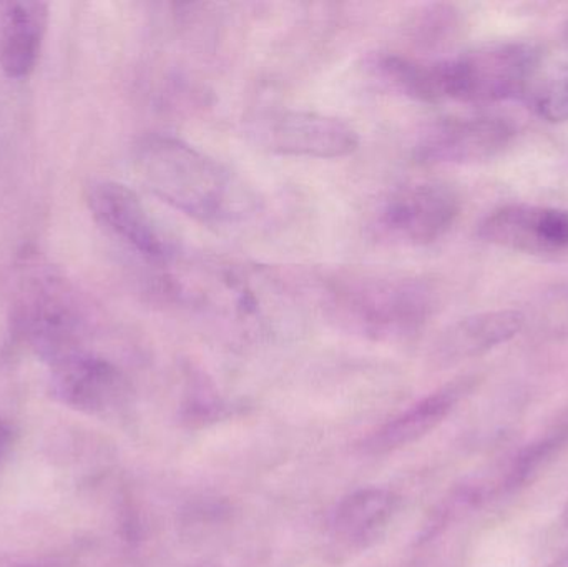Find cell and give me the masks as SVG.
<instances>
[{"label": "cell", "mask_w": 568, "mask_h": 567, "mask_svg": "<svg viewBox=\"0 0 568 567\" xmlns=\"http://www.w3.org/2000/svg\"><path fill=\"white\" fill-rule=\"evenodd\" d=\"M140 179L162 202L202 223H232L255 209L248 186L202 150L170 135H149L139 143Z\"/></svg>", "instance_id": "cell-1"}, {"label": "cell", "mask_w": 568, "mask_h": 567, "mask_svg": "<svg viewBox=\"0 0 568 567\" xmlns=\"http://www.w3.org/2000/svg\"><path fill=\"white\" fill-rule=\"evenodd\" d=\"M320 298L336 325L376 342L417 335L440 308L436 283L399 273H336L321 283Z\"/></svg>", "instance_id": "cell-2"}, {"label": "cell", "mask_w": 568, "mask_h": 567, "mask_svg": "<svg viewBox=\"0 0 568 567\" xmlns=\"http://www.w3.org/2000/svg\"><path fill=\"white\" fill-rule=\"evenodd\" d=\"M85 296L50 266L27 269L13 296L12 333L49 366L85 352L92 332Z\"/></svg>", "instance_id": "cell-3"}, {"label": "cell", "mask_w": 568, "mask_h": 567, "mask_svg": "<svg viewBox=\"0 0 568 567\" xmlns=\"http://www.w3.org/2000/svg\"><path fill=\"white\" fill-rule=\"evenodd\" d=\"M540 65L539 50L526 42L489 43L436 60L430 62L434 103L456 100L486 105L524 100Z\"/></svg>", "instance_id": "cell-4"}, {"label": "cell", "mask_w": 568, "mask_h": 567, "mask_svg": "<svg viewBox=\"0 0 568 567\" xmlns=\"http://www.w3.org/2000/svg\"><path fill=\"white\" fill-rule=\"evenodd\" d=\"M459 213V195L447 183H407L377 205L371 232L389 245H429L453 229Z\"/></svg>", "instance_id": "cell-5"}, {"label": "cell", "mask_w": 568, "mask_h": 567, "mask_svg": "<svg viewBox=\"0 0 568 567\" xmlns=\"http://www.w3.org/2000/svg\"><path fill=\"white\" fill-rule=\"evenodd\" d=\"M255 145L276 155L343 159L356 152L359 135L336 117L307 110H272L250 122Z\"/></svg>", "instance_id": "cell-6"}, {"label": "cell", "mask_w": 568, "mask_h": 567, "mask_svg": "<svg viewBox=\"0 0 568 567\" xmlns=\"http://www.w3.org/2000/svg\"><path fill=\"white\" fill-rule=\"evenodd\" d=\"M85 202L106 235L143 262L153 266L172 262V243L132 189L113 180H93L87 186Z\"/></svg>", "instance_id": "cell-7"}, {"label": "cell", "mask_w": 568, "mask_h": 567, "mask_svg": "<svg viewBox=\"0 0 568 567\" xmlns=\"http://www.w3.org/2000/svg\"><path fill=\"white\" fill-rule=\"evenodd\" d=\"M514 136L516 126L500 117L447 119L419 136L414 159L423 165H474L496 159Z\"/></svg>", "instance_id": "cell-8"}, {"label": "cell", "mask_w": 568, "mask_h": 567, "mask_svg": "<svg viewBox=\"0 0 568 567\" xmlns=\"http://www.w3.org/2000/svg\"><path fill=\"white\" fill-rule=\"evenodd\" d=\"M50 388L63 405L90 415L122 408L132 393L125 373L89 350L50 366Z\"/></svg>", "instance_id": "cell-9"}, {"label": "cell", "mask_w": 568, "mask_h": 567, "mask_svg": "<svg viewBox=\"0 0 568 567\" xmlns=\"http://www.w3.org/2000/svg\"><path fill=\"white\" fill-rule=\"evenodd\" d=\"M490 245L529 255L568 253V212L554 206L509 203L490 212L479 226Z\"/></svg>", "instance_id": "cell-10"}, {"label": "cell", "mask_w": 568, "mask_h": 567, "mask_svg": "<svg viewBox=\"0 0 568 567\" xmlns=\"http://www.w3.org/2000/svg\"><path fill=\"white\" fill-rule=\"evenodd\" d=\"M474 378H460L419 399L406 412L381 426L366 439L364 449L373 455H386L406 448L433 433L473 389Z\"/></svg>", "instance_id": "cell-11"}, {"label": "cell", "mask_w": 568, "mask_h": 567, "mask_svg": "<svg viewBox=\"0 0 568 567\" xmlns=\"http://www.w3.org/2000/svg\"><path fill=\"white\" fill-rule=\"evenodd\" d=\"M526 323V313L519 310H496L466 316L437 338L434 360L439 365L449 366L476 358L510 342L523 332Z\"/></svg>", "instance_id": "cell-12"}, {"label": "cell", "mask_w": 568, "mask_h": 567, "mask_svg": "<svg viewBox=\"0 0 568 567\" xmlns=\"http://www.w3.org/2000/svg\"><path fill=\"white\" fill-rule=\"evenodd\" d=\"M49 26L45 2L0 6V70L10 80L27 79L36 70Z\"/></svg>", "instance_id": "cell-13"}, {"label": "cell", "mask_w": 568, "mask_h": 567, "mask_svg": "<svg viewBox=\"0 0 568 567\" xmlns=\"http://www.w3.org/2000/svg\"><path fill=\"white\" fill-rule=\"evenodd\" d=\"M400 496L387 488H364L351 493L337 505L333 531L351 548H367L389 531L399 515Z\"/></svg>", "instance_id": "cell-14"}, {"label": "cell", "mask_w": 568, "mask_h": 567, "mask_svg": "<svg viewBox=\"0 0 568 567\" xmlns=\"http://www.w3.org/2000/svg\"><path fill=\"white\" fill-rule=\"evenodd\" d=\"M568 445V423L554 426L539 438L519 449L510 459L506 475L500 482V492L514 493L534 482L544 468Z\"/></svg>", "instance_id": "cell-15"}, {"label": "cell", "mask_w": 568, "mask_h": 567, "mask_svg": "<svg viewBox=\"0 0 568 567\" xmlns=\"http://www.w3.org/2000/svg\"><path fill=\"white\" fill-rule=\"evenodd\" d=\"M524 100L540 119L568 122V63L540 65Z\"/></svg>", "instance_id": "cell-16"}, {"label": "cell", "mask_w": 568, "mask_h": 567, "mask_svg": "<svg viewBox=\"0 0 568 567\" xmlns=\"http://www.w3.org/2000/svg\"><path fill=\"white\" fill-rule=\"evenodd\" d=\"M463 27L460 12L447 3L424 7L409 23V36L424 49H439L454 42Z\"/></svg>", "instance_id": "cell-17"}, {"label": "cell", "mask_w": 568, "mask_h": 567, "mask_svg": "<svg viewBox=\"0 0 568 567\" xmlns=\"http://www.w3.org/2000/svg\"><path fill=\"white\" fill-rule=\"evenodd\" d=\"M534 325L554 338H568V283L547 290L532 308Z\"/></svg>", "instance_id": "cell-18"}, {"label": "cell", "mask_w": 568, "mask_h": 567, "mask_svg": "<svg viewBox=\"0 0 568 567\" xmlns=\"http://www.w3.org/2000/svg\"><path fill=\"white\" fill-rule=\"evenodd\" d=\"M10 432L7 428L6 423L0 419V459L6 455L7 448H9Z\"/></svg>", "instance_id": "cell-19"}, {"label": "cell", "mask_w": 568, "mask_h": 567, "mask_svg": "<svg viewBox=\"0 0 568 567\" xmlns=\"http://www.w3.org/2000/svg\"><path fill=\"white\" fill-rule=\"evenodd\" d=\"M546 567H568V553L566 556H562V558L557 559L556 563H552V565Z\"/></svg>", "instance_id": "cell-20"}, {"label": "cell", "mask_w": 568, "mask_h": 567, "mask_svg": "<svg viewBox=\"0 0 568 567\" xmlns=\"http://www.w3.org/2000/svg\"><path fill=\"white\" fill-rule=\"evenodd\" d=\"M562 518H564V523H566V525L568 526V502H567L566 508H564Z\"/></svg>", "instance_id": "cell-21"}, {"label": "cell", "mask_w": 568, "mask_h": 567, "mask_svg": "<svg viewBox=\"0 0 568 567\" xmlns=\"http://www.w3.org/2000/svg\"><path fill=\"white\" fill-rule=\"evenodd\" d=\"M564 39H566L568 43V20L566 22V27H564Z\"/></svg>", "instance_id": "cell-22"}]
</instances>
